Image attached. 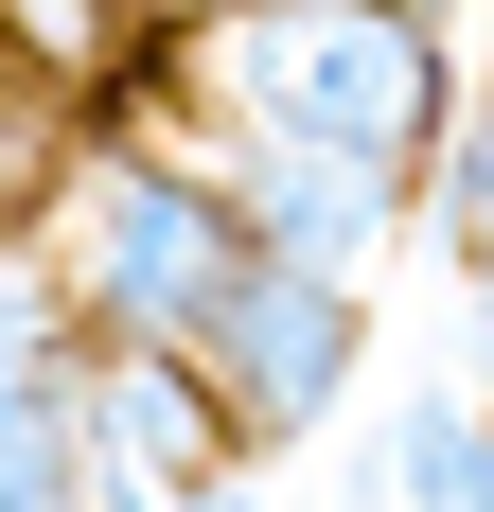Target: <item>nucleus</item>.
Returning a JSON list of instances; mask_svg holds the SVG:
<instances>
[{
  "label": "nucleus",
  "mask_w": 494,
  "mask_h": 512,
  "mask_svg": "<svg viewBox=\"0 0 494 512\" xmlns=\"http://www.w3.org/2000/svg\"><path fill=\"white\" fill-rule=\"evenodd\" d=\"M195 389L230 407V442H318L336 389H353V301H336V283L247 265L230 301H212V336H195Z\"/></svg>",
  "instance_id": "obj_3"
},
{
  "label": "nucleus",
  "mask_w": 494,
  "mask_h": 512,
  "mask_svg": "<svg viewBox=\"0 0 494 512\" xmlns=\"http://www.w3.org/2000/svg\"><path fill=\"white\" fill-rule=\"evenodd\" d=\"M442 230H459V265L494 283V89L442 124Z\"/></svg>",
  "instance_id": "obj_6"
},
{
  "label": "nucleus",
  "mask_w": 494,
  "mask_h": 512,
  "mask_svg": "<svg viewBox=\"0 0 494 512\" xmlns=\"http://www.w3.org/2000/svg\"><path fill=\"white\" fill-rule=\"evenodd\" d=\"M212 71H230V124L247 142H300V159H353V177H424L459 124V53L442 18H371V0H283V18H230L212 36Z\"/></svg>",
  "instance_id": "obj_1"
},
{
  "label": "nucleus",
  "mask_w": 494,
  "mask_h": 512,
  "mask_svg": "<svg viewBox=\"0 0 494 512\" xmlns=\"http://www.w3.org/2000/svg\"><path fill=\"white\" fill-rule=\"evenodd\" d=\"M177 512H247V477H212V495H177Z\"/></svg>",
  "instance_id": "obj_7"
},
{
  "label": "nucleus",
  "mask_w": 494,
  "mask_h": 512,
  "mask_svg": "<svg viewBox=\"0 0 494 512\" xmlns=\"http://www.w3.org/2000/svg\"><path fill=\"white\" fill-rule=\"evenodd\" d=\"M53 283H71V318H106V354H177V371H195L212 301L247 283V230L212 212V177H195V159L124 142V159H89V177H71Z\"/></svg>",
  "instance_id": "obj_2"
},
{
  "label": "nucleus",
  "mask_w": 494,
  "mask_h": 512,
  "mask_svg": "<svg viewBox=\"0 0 494 512\" xmlns=\"http://www.w3.org/2000/svg\"><path fill=\"white\" fill-rule=\"evenodd\" d=\"M371 495H389V512H494V407H477V389H406Z\"/></svg>",
  "instance_id": "obj_5"
},
{
  "label": "nucleus",
  "mask_w": 494,
  "mask_h": 512,
  "mask_svg": "<svg viewBox=\"0 0 494 512\" xmlns=\"http://www.w3.org/2000/svg\"><path fill=\"white\" fill-rule=\"evenodd\" d=\"M212 212L247 230V265H283V283H371V248L406 230V195L389 177H353V159H300V142H247L230 124V159H212Z\"/></svg>",
  "instance_id": "obj_4"
}]
</instances>
